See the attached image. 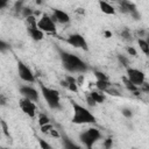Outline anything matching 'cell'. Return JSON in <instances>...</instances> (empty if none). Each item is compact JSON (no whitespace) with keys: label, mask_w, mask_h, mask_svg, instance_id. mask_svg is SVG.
<instances>
[{"label":"cell","mask_w":149,"mask_h":149,"mask_svg":"<svg viewBox=\"0 0 149 149\" xmlns=\"http://www.w3.org/2000/svg\"><path fill=\"white\" fill-rule=\"evenodd\" d=\"M58 52H59V57H61L63 68L66 71H69L71 73H84L88 70L87 64L84 61H81L77 55H73V54L68 52L62 49H58Z\"/></svg>","instance_id":"6da1fadb"},{"label":"cell","mask_w":149,"mask_h":149,"mask_svg":"<svg viewBox=\"0 0 149 149\" xmlns=\"http://www.w3.org/2000/svg\"><path fill=\"white\" fill-rule=\"evenodd\" d=\"M20 93L23 95V98H27L34 102L38 101V93L37 91L31 87V86H28V85H23L20 87Z\"/></svg>","instance_id":"30bf717a"},{"label":"cell","mask_w":149,"mask_h":149,"mask_svg":"<svg viewBox=\"0 0 149 149\" xmlns=\"http://www.w3.org/2000/svg\"><path fill=\"white\" fill-rule=\"evenodd\" d=\"M8 1L9 0H0V9H3L8 5Z\"/></svg>","instance_id":"f35d334b"},{"label":"cell","mask_w":149,"mask_h":149,"mask_svg":"<svg viewBox=\"0 0 149 149\" xmlns=\"http://www.w3.org/2000/svg\"><path fill=\"white\" fill-rule=\"evenodd\" d=\"M86 101H87L88 106H91V107H94V106L97 105V102L93 100V98L90 95V93H87V94H86Z\"/></svg>","instance_id":"d6a6232c"},{"label":"cell","mask_w":149,"mask_h":149,"mask_svg":"<svg viewBox=\"0 0 149 149\" xmlns=\"http://www.w3.org/2000/svg\"><path fill=\"white\" fill-rule=\"evenodd\" d=\"M0 125H1V127H2V130H3L5 135H6V136H9V132H8V126H7V123L5 122V120L0 119Z\"/></svg>","instance_id":"4dcf8cb0"},{"label":"cell","mask_w":149,"mask_h":149,"mask_svg":"<svg viewBox=\"0 0 149 149\" xmlns=\"http://www.w3.org/2000/svg\"><path fill=\"white\" fill-rule=\"evenodd\" d=\"M122 80H123V84H125V86H126V88L128 90V91H130V92H137V91H140V88H139V86H136V85H134L130 80H128V78L127 77H123L122 78Z\"/></svg>","instance_id":"2e32d148"},{"label":"cell","mask_w":149,"mask_h":149,"mask_svg":"<svg viewBox=\"0 0 149 149\" xmlns=\"http://www.w3.org/2000/svg\"><path fill=\"white\" fill-rule=\"evenodd\" d=\"M130 15L135 19V20H139V19H141V14L139 13V10H135V12H133V13H130Z\"/></svg>","instance_id":"74e56055"},{"label":"cell","mask_w":149,"mask_h":149,"mask_svg":"<svg viewBox=\"0 0 149 149\" xmlns=\"http://www.w3.org/2000/svg\"><path fill=\"white\" fill-rule=\"evenodd\" d=\"M101 137V134H100V132L97 129V128H90V129H87L86 132H83L80 135H79V139H80V141L84 143V146L85 147H87V148H91L92 146H93V143L97 141V140H99Z\"/></svg>","instance_id":"277c9868"},{"label":"cell","mask_w":149,"mask_h":149,"mask_svg":"<svg viewBox=\"0 0 149 149\" xmlns=\"http://www.w3.org/2000/svg\"><path fill=\"white\" fill-rule=\"evenodd\" d=\"M127 78L134 85H136L139 87H141V85L146 81L144 73L142 71H140L137 69H133V68H127Z\"/></svg>","instance_id":"52a82bcc"},{"label":"cell","mask_w":149,"mask_h":149,"mask_svg":"<svg viewBox=\"0 0 149 149\" xmlns=\"http://www.w3.org/2000/svg\"><path fill=\"white\" fill-rule=\"evenodd\" d=\"M112 1H116V0H112Z\"/></svg>","instance_id":"ee69618b"},{"label":"cell","mask_w":149,"mask_h":149,"mask_svg":"<svg viewBox=\"0 0 149 149\" xmlns=\"http://www.w3.org/2000/svg\"><path fill=\"white\" fill-rule=\"evenodd\" d=\"M116 1L119 2L120 10H121L122 13H125V14H127V13L130 14V13L137 10V9H136V6H135L133 2H130L129 0H116Z\"/></svg>","instance_id":"7c38bea8"},{"label":"cell","mask_w":149,"mask_h":149,"mask_svg":"<svg viewBox=\"0 0 149 149\" xmlns=\"http://www.w3.org/2000/svg\"><path fill=\"white\" fill-rule=\"evenodd\" d=\"M121 37H122L123 40H126V41H130V40H132V34H130L129 29L125 28V29L121 31Z\"/></svg>","instance_id":"cb8c5ba5"},{"label":"cell","mask_w":149,"mask_h":149,"mask_svg":"<svg viewBox=\"0 0 149 149\" xmlns=\"http://www.w3.org/2000/svg\"><path fill=\"white\" fill-rule=\"evenodd\" d=\"M7 105V97L3 93H0V106H6Z\"/></svg>","instance_id":"836d02e7"},{"label":"cell","mask_w":149,"mask_h":149,"mask_svg":"<svg viewBox=\"0 0 149 149\" xmlns=\"http://www.w3.org/2000/svg\"><path fill=\"white\" fill-rule=\"evenodd\" d=\"M104 34H105L106 38H108V37H111V36H112V33H111L109 30H105V33H104Z\"/></svg>","instance_id":"ab89813d"},{"label":"cell","mask_w":149,"mask_h":149,"mask_svg":"<svg viewBox=\"0 0 149 149\" xmlns=\"http://www.w3.org/2000/svg\"><path fill=\"white\" fill-rule=\"evenodd\" d=\"M27 30L34 41H41L44 37V33L41 29H38L37 27H27Z\"/></svg>","instance_id":"4fadbf2b"},{"label":"cell","mask_w":149,"mask_h":149,"mask_svg":"<svg viewBox=\"0 0 149 149\" xmlns=\"http://www.w3.org/2000/svg\"><path fill=\"white\" fill-rule=\"evenodd\" d=\"M26 21H27V27H37V19L34 14L26 17Z\"/></svg>","instance_id":"44dd1931"},{"label":"cell","mask_w":149,"mask_h":149,"mask_svg":"<svg viewBox=\"0 0 149 149\" xmlns=\"http://www.w3.org/2000/svg\"><path fill=\"white\" fill-rule=\"evenodd\" d=\"M94 76H95L97 80H108L107 74H105V73L101 72V71H94Z\"/></svg>","instance_id":"484cf974"},{"label":"cell","mask_w":149,"mask_h":149,"mask_svg":"<svg viewBox=\"0 0 149 149\" xmlns=\"http://www.w3.org/2000/svg\"><path fill=\"white\" fill-rule=\"evenodd\" d=\"M99 7H100V10L107 15H114L115 14V8L105 0H99Z\"/></svg>","instance_id":"5bb4252c"},{"label":"cell","mask_w":149,"mask_h":149,"mask_svg":"<svg viewBox=\"0 0 149 149\" xmlns=\"http://www.w3.org/2000/svg\"><path fill=\"white\" fill-rule=\"evenodd\" d=\"M21 14H22V16H23V17H28V16H30V15H33V14H34V10H33L30 7L23 6V7H22V9H21Z\"/></svg>","instance_id":"603a6c76"},{"label":"cell","mask_w":149,"mask_h":149,"mask_svg":"<svg viewBox=\"0 0 149 149\" xmlns=\"http://www.w3.org/2000/svg\"><path fill=\"white\" fill-rule=\"evenodd\" d=\"M63 144H64V147L68 148V149H78V148H79V146L74 144V143H73L70 139H68L66 136H63Z\"/></svg>","instance_id":"ffe728a7"},{"label":"cell","mask_w":149,"mask_h":149,"mask_svg":"<svg viewBox=\"0 0 149 149\" xmlns=\"http://www.w3.org/2000/svg\"><path fill=\"white\" fill-rule=\"evenodd\" d=\"M38 143H40V147H41L42 149H51V146H50L47 141H44V140H42V139H38Z\"/></svg>","instance_id":"f546056e"},{"label":"cell","mask_w":149,"mask_h":149,"mask_svg":"<svg viewBox=\"0 0 149 149\" xmlns=\"http://www.w3.org/2000/svg\"><path fill=\"white\" fill-rule=\"evenodd\" d=\"M66 43L73 48H77V49L88 50V44H87L86 40L84 38V36H81L80 34H71L66 38Z\"/></svg>","instance_id":"ba28073f"},{"label":"cell","mask_w":149,"mask_h":149,"mask_svg":"<svg viewBox=\"0 0 149 149\" xmlns=\"http://www.w3.org/2000/svg\"><path fill=\"white\" fill-rule=\"evenodd\" d=\"M90 95L93 98V100L97 102V104H102L105 101V95L100 92H97V91H92L90 92Z\"/></svg>","instance_id":"e0dca14e"},{"label":"cell","mask_w":149,"mask_h":149,"mask_svg":"<svg viewBox=\"0 0 149 149\" xmlns=\"http://www.w3.org/2000/svg\"><path fill=\"white\" fill-rule=\"evenodd\" d=\"M40 84V88H41V93L44 98V100L47 101L48 106L51 108V109H61L62 108V104H61V95H59V92L51 88V87H48L45 86L44 84L42 83H38Z\"/></svg>","instance_id":"3957f363"},{"label":"cell","mask_w":149,"mask_h":149,"mask_svg":"<svg viewBox=\"0 0 149 149\" xmlns=\"http://www.w3.org/2000/svg\"><path fill=\"white\" fill-rule=\"evenodd\" d=\"M127 52H128L130 56H136V55H137L135 48H133V47H127Z\"/></svg>","instance_id":"e575fe53"},{"label":"cell","mask_w":149,"mask_h":149,"mask_svg":"<svg viewBox=\"0 0 149 149\" xmlns=\"http://www.w3.org/2000/svg\"><path fill=\"white\" fill-rule=\"evenodd\" d=\"M112 84L108 81V80H97L95 81V86L98 90H100L101 92H105Z\"/></svg>","instance_id":"ac0fdd59"},{"label":"cell","mask_w":149,"mask_h":149,"mask_svg":"<svg viewBox=\"0 0 149 149\" xmlns=\"http://www.w3.org/2000/svg\"><path fill=\"white\" fill-rule=\"evenodd\" d=\"M52 20L58 22V23H62V24H65V23H69L70 22V15L68 13H65L64 10L62 9H54L52 12Z\"/></svg>","instance_id":"8fae6325"},{"label":"cell","mask_w":149,"mask_h":149,"mask_svg":"<svg viewBox=\"0 0 149 149\" xmlns=\"http://www.w3.org/2000/svg\"><path fill=\"white\" fill-rule=\"evenodd\" d=\"M121 114H122L123 116H126V118H132V116H133L132 109H130V108H127V107H125V108L121 109Z\"/></svg>","instance_id":"83f0119b"},{"label":"cell","mask_w":149,"mask_h":149,"mask_svg":"<svg viewBox=\"0 0 149 149\" xmlns=\"http://www.w3.org/2000/svg\"><path fill=\"white\" fill-rule=\"evenodd\" d=\"M72 107H73V116L71 121L77 125H84V123H94L95 122V116L84 106L71 101Z\"/></svg>","instance_id":"7a4b0ae2"},{"label":"cell","mask_w":149,"mask_h":149,"mask_svg":"<svg viewBox=\"0 0 149 149\" xmlns=\"http://www.w3.org/2000/svg\"><path fill=\"white\" fill-rule=\"evenodd\" d=\"M105 148H111L112 147V139H106L104 141V144H102Z\"/></svg>","instance_id":"d590c367"},{"label":"cell","mask_w":149,"mask_h":149,"mask_svg":"<svg viewBox=\"0 0 149 149\" xmlns=\"http://www.w3.org/2000/svg\"><path fill=\"white\" fill-rule=\"evenodd\" d=\"M139 45H140V49L143 51L144 55H148L149 54V44L146 40H142V38H139Z\"/></svg>","instance_id":"d6986e66"},{"label":"cell","mask_w":149,"mask_h":149,"mask_svg":"<svg viewBox=\"0 0 149 149\" xmlns=\"http://www.w3.org/2000/svg\"><path fill=\"white\" fill-rule=\"evenodd\" d=\"M77 13H80V14H85V10L83 8H78L77 9Z\"/></svg>","instance_id":"b9f144b4"},{"label":"cell","mask_w":149,"mask_h":149,"mask_svg":"<svg viewBox=\"0 0 149 149\" xmlns=\"http://www.w3.org/2000/svg\"><path fill=\"white\" fill-rule=\"evenodd\" d=\"M19 105H20V108L22 109V112L24 114H27L30 118H35L37 112H36V105H35L34 101H31V100H29L27 98H22L20 100Z\"/></svg>","instance_id":"9c48e42d"},{"label":"cell","mask_w":149,"mask_h":149,"mask_svg":"<svg viewBox=\"0 0 149 149\" xmlns=\"http://www.w3.org/2000/svg\"><path fill=\"white\" fill-rule=\"evenodd\" d=\"M49 135H51V136H54V137H59V134H58V132H57V130H55V129H54V127L50 129V132H49Z\"/></svg>","instance_id":"8d00e7d4"},{"label":"cell","mask_w":149,"mask_h":149,"mask_svg":"<svg viewBox=\"0 0 149 149\" xmlns=\"http://www.w3.org/2000/svg\"><path fill=\"white\" fill-rule=\"evenodd\" d=\"M37 28L41 29L43 33H55L56 31V23L51 16L48 14H42L41 19L37 21Z\"/></svg>","instance_id":"5b68a950"},{"label":"cell","mask_w":149,"mask_h":149,"mask_svg":"<svg viewBox=\"0 0 149 149\" xmlns=\"http://www.w3.org/2000/svg\"><path fill=\"white\" fill-rule=\"evenodd\" d=\"M17 73H19V77L24 81H28V83L35 81V74L33 73L30 68L26 65L22 61H17Z\"/></svg>","instance_id":"8992f818"},{"label":"cell","mask_w":149,"mask_h":149,"mask_svg":"<svg viewBox=\"0 0 149 149\" xmlns=\"http://www.w3.org/2000/svg\"><path fill=\"white\" fill-rule=\"evenodd\" d=\"M118 59H119V62L121 63V65H122V66L128 68V65H129V61H128V58H127V57H125L123 55H118Z\"/></svg>","instance_id":"d4e9b609"},{"label":"cell","mask_w":149,"mask_h":149,"mask_svg":"<svg viewBox=\"0 0 149 149\" xmlns=\"http://www.w3.org/2000/svg\"><path fill=\"white\" fill-rule=\"evenodd\" d=\"M65 80L68 83V90L72 91V92H78V84H77V80L74 77L72 76H66L65 77Z\"/></svg>","instance_id":"9a60e30c"},{"label":"cell","mask_w":149,"mask_h":149,"mask_svg":"<svg viewBox=\"0 0 149 149\" xmlns=\"http://www.w3.org/2000/svg\"><path fill=\"white\" fill-rule=\"evenodd\" d=\"M47 123H50V119H49V116H48L47 114L41 113V114L38 115V125H40V127L43 126V125H47Z\"/></svg>","instance_id":"7402d4cb"},{"label":"cell","mask_w":149,"mask_h":149,"mask_svg":"<svg viewBox=\"0 0 149 149\" xmlns=\"http://www.w3.org/2000/svg\"><path fill=\"white\" fill-rule=\"evenodd\" d=\"M42 2H43V0H36V3H37V5H41Z\"/></svg>","instance_id":"7bdbcfd3"},{"label":"cell","mask_w":149,"mask_h":149,"mask_svg":"<svg viewBox=\"0 0 149 149\" xmlns=\"http://www.w3.org/2000/svg\"><path fill=\"white\" fill-rule=\"evenodd\" d=\"M51 128H52V125H51V123H47V125L41 126V132H42L43 134H49V132H50Z\"/></svg>","instance_id":"f1b7e54d"},{"label":"cell","mask_w":149,"mask_h":149,"mask_svg":"<svg viewBox=\"0 0 149 149\" xmlns=\"http://www.w3.org/2000/svg\"><path fill=\"white\" fill-rule=\"evenodd\" d=\"M23 3H24V0H17L14 5V10L16 13H21V9L23 7Z\"/></svg>","instance_id":"4316f807"},{"label":"cell","mask_w":149,"mask_h":149,"mask_svg":"<svg viewBox=\"0 0 149 149\" xmlns=\"http://www.w3.org/2000/svg\"><path fill=\"white\" fill-rule=\"evenodd\" d=\"M61 85H62L63 87H66V88H68V83H66V80H65V79L61 81Z\"/></svg>","instance_id":"60d3db41"},{"label":"cell","mask_w":149,"mask_h":149,"mask_svg":"<svg viewBox=\"0 0 149 149\" xmlns=\"http://www.w3.org/2000/svg\"><path fill=\"white\" fill-rule=\"evenodd\" d=\"M8 49H9V44L6 43L5 41L0 40V51H1V52H5V51H7Z\"/></svg>","instance_id":"1f68e13d"}]
</instances>
